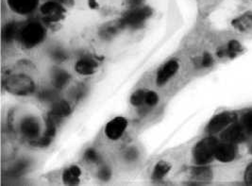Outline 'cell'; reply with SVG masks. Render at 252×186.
<instances>
[{"label": "cell", "instance_id": "cell-14", "mask_svg": "<svg viewBox=\"0 0 252 186\" xmlns=\"http://www.w3.org/2000/svg\"><path fill=\"white\" fill-rule=\"evenodd\" d=\"M81 170L77 165H71L63 173V181L67 186H76L80 183Z\"/></svg>", "mask_w": 252, "mask_h": 186}, {"label": "cell", "instance_id": "cell-18", "mask_svg": "<svg viewBox=\"0 0 252 186\" xmlns=\"http://www.w3.org/2000/svg\"><path fill=\"white\" fill-rule=\"evenodd\" d=\"M171 169V165L164 161H160L157 163L153 169V173H152V178L155 181H160L161 179H163L167 173L170 171Z\"/></svg>", "mask_w": 252, "mask_h": 186}, {"label": "cell", "instance_id": "cell-26", "mask_svg": "<svg viewBox=\"0 0 252 186\" xmlns=\"http://www.w3.org/2000/svg\"><path fill=\"white\" fill-rule=\"evenodd\" d=\"M84 158H85L86 161L94 163V162H96V161H97L98 155H97V153H96V152H95L94 150L89 149V150H87V151L85 152V153H84Z\"/></svg>", "mask_w": 252, "mask_h": 186}, {"label": "cell", "instance_id": "cell-27", "mask_svg": "<svg viewBox=\"0 0 252 186\" xmlns=\"http://www.w3.org/2000/svg\"><path fill=\"white\" fill-rule=\"evenodd\" d=\"M52 58H53L54 61H56V62H63V61L66 60L67 56H66V54L63 50L56 49L55 51L52 52Z\"/></svg>", "mask_w": 252, "mask_h": 186}, {"label": "cell", "instance_id": "cell-28", "mask_svg": "<svg viewBox=\"0 0 252 186\" xmlns=\"http://www.w3.org/2000/svg\"><path fill=\"white\" fill-rule=\"evenodd\" d=\"M111 175H112L111 174V170H110L108 167H106V166L102 167V168L99 170V172H98L99 179H100L101 181H104V182L109 181L110 178H111Z\"/></svg>", "mask_w": 252, "mask_h": 186}, {"label": "cell", "instance_id": "cell-31", "mask_svg": "<svg viewBox=\"0 0 252 186\" xmlns=\"http://www.w3.org/2000/svg\"><path fill=\"white\" fill-rule=\"evenodd\" d=\"M126 2L130 7L138 8L144 2V0H126Z\"/></svg>", "mask_w": 252, "mask_h": 186}, {"label": "cell", "instance_id": "cell-10", "mask_svg": "<svg viewBox=\"0 0 252 186\" xmlns=\"http://www.w3.org/2000/svg\"><path fill=\"white\" fill-rule=\"evenodd\" d=\"M179 62L171 60L164 63L157 73L156 82L158 86H162L168 82L179 70Z\"/></svg>", "mask_w": 252, "mask_h": 186}, {"label": "cell", "instance_id": "cell-25", "mask_svg": "<svg viewBox=\"0 0 252 186\" xmlns=\"http://www.w3.org/2000/svg\"><path fill=\"white\" fill-rule=\"evenodd\" d=\"M159 101V96L154 91H148L146 93L145 103L149 106H155Z\"/></svg>", "mask_w": 252, "mask_h": 186}, {"label": "cell", "instance_id": "cell-12", "mask_svg": "<svg viewBox=\"0 0 252 186\" xmlns=\"http://www.w3.org/2000/svg\"><path fill=\"white\" fill-rule=\"evenodd\" d=\"M21 131L26 137L34 139L40 133L39 122L33 117H27L21 124Z\"/></svg>", "mask_w": 252, "mask_h": 186}, {"label": "cell", "instance_id": "cell-11", "mask_svg": "<svg viewBox=\"0 0 252 186\" xmlns=\"http://www.w3.org/2000/svg\"><path fill=\"white\" fill-rule=\"evenodd\" d=\"M236 145L227 142L218 144L215 158L222 163H229L236 157Z\"/></svg>", "mask_w": 252, "mask_h": 186}, {"label": "cell", "instance_id": "cell-23", "mask_svg": "<svg viewBox=\"0 0 252 186\" xmlns=\"http://www.w3.org/2000/svg\"><path fill=\"white\" fill-rule=\"evenodd\" d=\"M242 125L252 135V113H247L242 117Z\"/></svg>", "mask_w": 252, "mask_h": 186}, {"label": "cell", "instance_id": "cell-15", "mask_svg": "<svg viewBox=\"0 0 252 186\" xmlns=\"http://www.w3.org/2000/svg\"><path fill=\"white\" fill-rule=\"evenodd\" d=\"M71 114V108L70 105L64 101V100H59L56 101L54 105L51 108V111L49 115L56 118H63V117H68Z\"/></svg>", "mask_w": 252, "mask_h": 186}, {"label": "cell", "instance_id": "cell-17", "mask_svg": "<svg viewBox=\"0 0 252 186\" xmlns=\"http://www.w3.org/2000/svg\"><path fill=\"white\" fill-rule=\"evenodd\" d=\"M52 81L56 88L62 89L65 85H67L70 81V76L64 70H56L52 76Z\"/></svg>", "mask_w": 252, "mask_h": 186}, {"label": "cell", "instance_id": "cell-3", "mask_svg": "<svg viewBox=\"0 0 252 186\" xmlns=\"http://www.w3.org/2000/svg\"><path fill=\"white\" fill-rule=\"evenodd\" d=\"M5 88L17 95H28L34 91V82L26 75H13L4 82Z\"/></svg>", "mask_w": 252, "mask_h": 186}, {"label": "cell", "instance_id": "cell-20", "mask_svg": "<svg viewBox=\"0 0 252 186\" xmlns=\"http://www.w3.org/2000/svg\"><path fill=\"white\" fill-rule=\"evenodd\" d=\"M146 93H147V91H145V90L135 91L130 96V103L135 107H139V106L144 104L145 100H146Z\"/></svg>", "mask_w": 252, "mask_h": 186}, {"label": "cell", "instance_id": "cell-24", "mask_svg": "<svg viewBox=\"0 0 252 186\" xmlns=\"http://www.w3.org/2000/svg\"><path fill=\"white\" fill-rule=\"evenodd\" d=\"M57 97V93L52 90H44L39 93V98L43 101H53Z\"/></svg>", "mask_w": 252, "mask_h": 186}, {"label": "cell", "instance_id": "cell-29", "mask_svg": "<svg viewBox=\"0 0 252 186\" xmlns=\"http://www.w3.org/2000/svg\"><path fill=\"white\" fill-rule=\"evenodd\" d=\"M213 63H214V59H213V57H212L209 53H205V54L203 55V57H202V60H201V64H202V66L208 68V67H210Z\"/></svg>", "mask_w": 252, "mask_h": 186}, {"label": "cell", "instance_id": "cell-16", "mask_svg": "<svg viewBox=\"0 0 252 186\" xmlns=\"http://www.w3.org/2000/svg\"><path fill=\"white\" fill-rule=\"evenodd\" d=\"M18 27L16 23L11 22L5 25L2 31V39L5 43H11L18 36Z\"/></svg>", "mask_w": 252, "mask_h": 186}, {"label": "cell", "instance_id": "cell-8", "mask_svg": "<svg viewBox=\"0 0 252 186\" xmlns=\"http://www.w3.org/2000/svg\"><path fill=\"white\" fill-rule=\"evenodd\" d=\"M126 127L127 121L125 117H115L106 125L105 134L110 140H118L125 132Z\"/></svg>", "mask_w": 252, "mask_h": 186}, {"label": "cell", "instance_id": "cell-21", "mask_svg": "<svg viewBox=\"0 0 252 186\" xmlns=\"http://www.w3.org/2000/svg\"><path fill=\"white\" fill-rule=\"evenodd\" d=\"M250 23H252V15H243L240 18H237L235 20L232 21V26L235 29H238L241 31H244L246 29V27Z\"/></svg>", "mask_w": 252, "mask_h": 186}, {"label": "cell", "instance_id": "cell-5", "mask_svg": "<svg viewBox=\"0 0 252 186\" xmlns=\"http://www.w3.org/2000/svg\"><path fill=\"white\" fill-rule=\"evenodd\" d=\"M235 121V116L231 113H220L213 117L206 127V131L213 135L223 131L225 128Z\"/></svg>", "mask_w": 252, "mask_h": 186}, {"label": "cell", "instance_id": "cell-2", "mask_svg": "<svg viewBox=\"0 0 252 186\" xmlns=\"http://www.w3.org/2000/svg\"><path fill=\"white\" fill-rule=\"evenodd\" d=\"M218 141L209 136L199 141L193 150V158L197 165H206L213 161L218 146Z\"/></svg>", "mask_w": 252, "mask_h": 186}, {"label": "cell", "instance_id": "cell-30", "mask_svg": "<svg viewBox=\"0 0 252 186\" xmlns=\"http://www.w3.org/2000/svg\"><path fill=\"white\" fill-rule=\"evenodd\" d=\"M246 182L248 185H252V163L246 171Z\"/></svg>", "mask_w": 252, "mask_h": 186}, {"label": "cell", "instance_id": "cell-13", "mask_svg": "<svg viewBox=\"0 0 252 186\" xmlns=\"http://www.w3.org/2000/svg\"><path fill=\"white\" fill-rule=\"evenodd\" d=\"M97 62L94 59L91 58L80 59L75 65L76 71L83 76H90L94 74L97 70Z\"/></svg>", "mask_w": 252, "mask_h": 186}, {"label": "cell", "instance_id": "cell-4", "mask_svg": "<svg viewBox=\"0 0 252 186\" xmlns=\"http://www.w3.org/2000/svg\"><path fill=\"white\" fill-rule=\"evenodd\" d=\"M152 14V10L149 7L133 8L131 11L126 12L120 21L121 27L138 28L144 23Z\"/></svg>", "mask_w": 252, "mask_h": 186}, {"label": "cell", "instance_id": "cell-6", "mask_svg": "<svg viewBox=\"0 0 252 186\" xmlns=\"http://www.w3.org/2000/svg\"><path fill=\"white\" fill-rule=\"evenodd\" d=\"M41 12L44 15L45 21L48 23H56L63 18L65 10L56 1H47L41 6Z\"/></svg>", "mask_w": 252, "mask_h": 186}, {"label": "cell", "instance_id": "cell-19", "mask_svg": "<svg viewBox=\"0 0 252 186\" xmlns=\"http://www.w3.org/2000/svg\"><path fill=\"white\" fill-rule=\"evenodd\" d=\"M193 176L197 181H208L212 177V171L204 165H198L193 169Z\"/></svg>", "mask_w": 252, "mask_h": 186}, {"label": "cell", "instance_id": "cell-32", "mask_svg": "<svg viewBox=\"0 0 252 186\" xmlns=\"http://www.w3.org/2000/svg\"><path fill=\"white\" fill-rule=\"evenodd\" d=\"M89 7L91 9H97L98 8V4H97L96 0H89Z\"/></svg>", "mask_w": 252, "mask_h": 186}, {"label": "cell", "instance_id": "cell-7", "mask_svg": "<svg viewBox=\"0 0 252 186\" xmlns=\"http://www.w3.org/2000/svg\"><path fill=\"white\" fill-rule=\"evenodd\" d=\"M246 129L244 126L239 123H231L225 128L221 133V138L223 142L230 144H239L246 139Z\"/></svg>", "mask_w": 252, "mask_h": 186}, {"label": "cell", "instance_id": "cell-9", "mask_svg": "<svg viewBox=\"0 0 252 186\" xmlns=\"http://www.w3.org/2000/svg\"><path fill=\"white\" fill-rule=\"evenodd\" d=\"M7 3L12 12L27 15L34 12L39 5V0H7Z\"/></svg>", "mask_w": 252, "mask_h": 186}, {"label": "cell", "instance_id": "cell-22", "mask_svg": "<svg viewBox=\"0 0 252 186\" xmlns=\"http://www.w3.org/2000/svg\"><path fill=\"white\" fill-rule=\"evenodd\" d=\"M241 50H242V47H241L240 43L238 41L231 40L228 44L227 53H228L229 57H231V58L235 57L240 52Z\"/></svg>", "mask_w": 252, "mask_h": 186}, {"label": "cell", "instance_id": "cell-1", "mask_svg": "<svg viewBox=\"0 0 252 186\" xmlns=\"http://www.w3.org/2000/svg\"><path fill=\"white\" fill-rule=\"evenodd\" d=\"M46 37V29L38 22L26 25L18 32V40L25 48H32L41 44Z\"/></svg>", "mask_w": 252, "mask_h": 186}]
</instances>
